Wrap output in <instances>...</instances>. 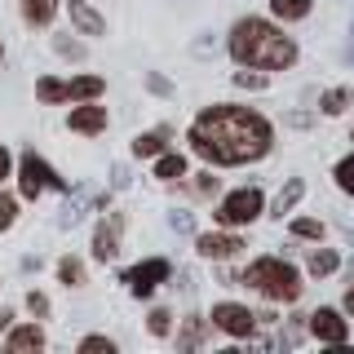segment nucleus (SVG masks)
Returning <instances> with one entry per match:
<instances>
[{
	"instance_id": "1",
	"label": "nucleus",
	"mask_w": 354,
	"mask_h": 354,
	"mask_svg": "<svg viewBox=\"0 0 354 354\" xmlns=\"http://www.w3.org/2000/svg\"><path fill=\"white\" fill-rule=\"evenodd\" d=\"M191 147L208 164H252L270 151V124L243 106H208L191 124Z\"/></svg>"
},
{
	"instance_id": "2",
	"label": "nucleus",
	"mask_w": 354,
	"mask_h": 354,
	"mask_svg": "<svg viewBox=\"0 0 354 354\" xmlns=\"http://www.w3.org/2000/svg\"><path fill=\"white\" fill-rule=\"evenodd\" d=\"M230 53L235 62H248V66H266V71H283V66L297 62V44L283 36L279 27L261 18H243L235 31H230Z\"/></svg>"
},
{
	"instance_id": "3",
	"label": "nucleus",
	"mask_w": 354,
	"mask_h": 354,
	"mask_svg": "<svg viewBox=\"0 0 354 354\" xmlns=\"http://www.w3.org/2000/svg\"><path fill=\"white\" fill-rule=\"evenodd\" d=\"M243 283L257 288V292L270 297V301H297V297H301V274H297L288 261H279V257L252 261L248 270H243Z\"/></svg>"
},
{
	"instance_id": "4",
	"label": "nucleus",
	"mask_w": 354,
	"mask_h": 354,
	"mask_svg": "<svg viewBox=\"0 0 354 354\" xmlns=\"http://www.w3.org/2000/svg\"><path fill=\"white\" fill-rule=\"evenodd\" d=\"M266 208L261 191H252V186H243V191H230L226 199H221L217 208V221L221 226H243V221H257V213Z\"/></svg>"
},
{
	"instance_id": "5",
	"label": "nucleus",
	"mask_w": 354,
	"mask_h": 354,
	"mask_svg": "<svg viewBox=\"0 0 354 354\" xmlns=\"http://www.w3.org/2000/svg\"><path fill=\"white\" fill-rule=\"evenodd\" d=\"M213 324L221 332H230V337H252L257 332V315H252L248 306H235V301H221L213 310Z\"/></svg>"
},
{
	"instance_id": "6",
	"label": "nucleus",
	"mask_w": 354,
	"mask_h": 354,
	"mask_svg": "<svg viewBox=\"0 0 354 354\" xmlns=\"http://www.w3.org/2000/svg\"><path fill=\"white\" fill-rule=\"evenodd\" d=\"M124 279L133 283V292H138V297H151V288H160L164 279H169V261H164V257H151V261L133 266Z\"/></svg>"
},
{
	"instance_id": "7",
	"label": "nucleus",
	"mask_w": 354,
	"mask_h": 354,
	"mask_svg": "<svg viewBox=\"0 0 354 354\" xmlns=\"http://www.w3.org/2000/svg\"><path fill=\"white\" fill-rule=\"evenodd\" d=\"M40 186H62V182L53 177V169L40 160V155H22V195L36 199V195H40Z\"/></svg>"
},
{
	"instance_id": "8",
	"label": "nucleus",
	"mask_w": 354,
	"mask_h": 354,
	"mask_svg": "<svg viewBox=\"0 0 354 354\" xmlns=\"http://www.w3.org/2000/svg\"><path fill=\"white\" fill-rule=\"evenodd\" d=\"M310 332H315L319 341H332V346H346V337H350V332H346V319H341L337 310H328V306L310 315Z\"/></svg>"
},
{
	"instance_id": "9",
	"label": "nucleus",
	"mask_w": 354,
	"mask_h": 354,
	"mask_svg": "<svg viewBox=\"0 0 354 354\" xmlns=\"http://www.w3.org/2000/svg\"><path fill=\"white\" fill-rule=\"evenodd\" d=\"M115 243H120V217H106L102 226H97V235H93V252H97L102 261H111V257L120 252Z\"/></svg>"
},
{
	"instance_id": "10",
	"label": "nucleus",
	"mask_w": 354,
	"mask_h": 354,
	"mask_svg": "<svg viewBox=\"0 0 354 354\" xmlns=\"http://www.w3.org/2000/svg\"><path fill=\"white\" fill-rule=\"evenodd\" d=\"M66 124H71L75 133H102L106 129V111L102 106H75Z\"/></svg>"
},
{
	"instance_id": "11",
	"label": "nucleus",
	"mask_w": 354,
	"mask_h": 354,
	"mask_svg": "<svg viewBox=\"0 0 354 354\" xmlns=\"http://www.w3.org/2000/svg\"><path fill=\"white\" fill-rule=\"evenodd\" d=\"M71 18H75V27H80L84 36H102V31H106L102 14H97L93 5H84V0H71Z\"/></svg>"
},
{
	"instance_id": "12",
	"label": "nucleus",
	"mask_w": 354,
	"mask_h": 354,
	"mask_svg": "<svg viewBox=\"0 0 354 354\" xmlns=\"http://www.w3.org/2000/svg\"><path fill=\"white\" fill-rule=\"evenodd\" d=\"M243 243L235 235H199V252L204 257H235Z\"/></svg>"
},
{
	"instance_id": "13",
	"label": "nucleus",
	"mask_w": 354,
	"mask_h": 354,
	"mask_svg": "<svg viewBox=\"0 0 354 354\" xmlns=\"http://www.w3.org/2000/svg\"><path fill=\"white\" fill-rule=\"evenodd\" d=\"M44 346V332L40 328H14L9 332V350L22 354V350H40Z\"/></svg>"
},
{
	"instance_id": "14",
	"label": "nucleus",
	"mask_w": 354,
	"mask_h": 354,
	"mask_svg": "<svg viewBox=\"0 0 354 354\" xmlns=\"http://www.w3.org/2000/svg\"><path fill=\"white\" fill-rule=\"evenodd\" d=\"M53 9H58V0H22V14H27L31 27H44L53 18Z\"/></svg>"
},
{
	"instance_id": "15",
	"label": "nucleus",
	"mask_w": 354,
	"mask_h": 354,
	"mask_svg": "<svg viewBox=\"0 0 354 354\" xmlns=\"http://www.w3.org/2000/svg\"><path fill=\"white\" fill-rule=\"evenodd\" d=\"M97 93H102V80H97V75H75V80L66 84V97H75V102H80V97L88 102V97H97Z\"/></svg>"
},
{
	"instance_id": "16",
	"label": "nucleus",
	"mask_w": 354,
	"mask_h": 354,
	"mask_svg": "<svg viewBox=\"0 0 354 354\" xmlns=\"http://www.w3.org/2000/svg\"><path fill=\"white\" fill-rule=\"evenodd\" d=\"M270 9H274V18H306L310 14V0H270Z\"/></svg>"
},
{
	"instance_id": "17",
	"label": "nucleus",
	"mask_w": 354,
	"mask_h": 354,
	"mask_svg": "<svg viewBox=\"0 0 354 354\" xmlns=\"http://www.w3.org/2000/svg\"><path fill=\"white\" fill-rule=\"evenodd\" d=\"M182 173H186V160H182V155H160V164H155V177H164V182H177Z\"/></svg>"
},
{
	"instance_id": "18",
	"label": "nucleus",
	"mask_w": 354,
	"mask_h": 354,
	"mask_svg": "<svg viewBox=\"0 0 354 354\" xmlns=\"http://www.w3.org/2000/svg\"><path fill=\"white\" fill-rule=\"evenodd\" d=\"M164 151V133H142L138 142H133V155H142V160H151V155Z\"/></svg>"
},
{
	"instance_id": "19",
	"label": "nucleus",
	"mask_w": 354,
	"mask_h": 354,
	"mask_svg": "<svg viewBox=\"0 0 354 354\" xmlns=\"http://www.w3.org/2000/svg\"><path fill=\"white\" fill-rule=\"evenodd\" d=\"M301 195H306V182H297V177H292V182L279 191V199H274V213H288V208H292Z\"/></svg>"
},
{
	"instance_id": "20",
	"label": "nucleus",
	"mask_w": 354,
	"mask_h": 354,
	"mask_svg": "<svg viewBox=\"0 0 354 354\" xmlns=\"http://www.w3.org/2000/svg\"><path fill=\"white\" fill-rule=\"evenodd\" d=\"M350 88H328V93H324V102H319V106H324L328 111V115H341V111H346L350 106Z\"/></svg>"
},
{
	"instance_id": "21",
	"label": "nucleus",
	"mask_w": 354,
	"mask_h": 354,
	"mask_svg": "<svg viewBox=\"0 0 354 354\" xmlns=\"http://www.w3.org/2000/svg\"><path fill=\"white\" fill-rule=\"evenodd\" d=\"M337 266H341V257H337V252H332V248H319L315 257H310V274H332Z\"/></svg>"
},
{
	"instance_id": "22",
	"label": "nucleus",
	"mask_w": 354,
	"mask_h": 354,
	"mask_svg": "<svg viewBox=\"0 0 354 354\" xmlns=\"http://www.w3.org/2000/svg\"><path fill=\"white\" fill-rule=\"evenodd\" d=\"M292 235H297V239H319V235H324V221L301 217V221H292Z\"/></svg>"
},
{
	"instance_id": "23",
	"label": "nucleus",
	"mask_w": 354,
	"mask_h": 354,
	"mask_svg": "<svg viewBox=\"0 0 354 354\" xmlns=\"http://www.w3.org/2000/svg\"><path fill=\"white\" fill-rule=\"evenodd\" d=\"M337 186H341V191H350V195H354V155H346V160L337 164Z\"/></svg>"
},
{
	"instance_id": "24",
	"label": "nucleus",
	"mask_w": 354,
	"mask_h": 354,
	"mask_svg": "<svg viewBox=\"0 0 354 354\" xmlns=\"http://www.w3.org/2000/svg\"><path fill=\"white\" fill-rule=\"evenodd\" d=\"M36 93L44 97V102H62V97H66V84H58V80H40Z\"/></svg>"
},
{
	"instance_id": "25",
	"label": "nucleus",
	"mask_w": 354,
	"mask_h": 354,
	"mask_svg": "<svg viewBox=\"0 0 354 354\" xmlns=\"http://www.w3.org/2000/svg\"><path fill=\"white\" fill-rule=\"evenodd\" d=\"M58 274H62V283H80V279H84V270H80V261H75V257H66V261L58 266Z\"/></svg>"
},
{
	"instance_id": "26",
	"label": "nucleus",
	"mask_w": 354,
	"mask_h": 354,
	"mask_svg": "<svg viewBox=\"0 0 354 354\" xmlns=\"http://www.w3.org/2000/svg\"><path fill=\"white\" fill-rule=\"evenodd\" d=\"M80 350H93V354H115V341H106V337H84V341H80Z\"/></svg>"
},
{
	"instance_id": "27",
	"label": "nucleus",
	"mask_w": 354,
	"mask_h": 354,
	"mask_svg": "<svg viewBox=\"0 0 354 354\" xmlns=\"http://www.w3.org/2000/svg\"><path fill=\"white\" fill-rule=\"evenodd\" d=\"M169 310H151V319H147V324H151V332H155V337H164V332H169Z\"/></svg>"
},
{
	"instance_id": "28",
	"label": "nucleus",
	"mask_w": 354,
	"mask_h": 354,
	"mask_svg": "<svg viewBox=\"0 0 354 354\" xmlns=\"http://www.w3.org/2000/svg\"><path fill=\"white\" fill-rule=\"evenodd\" d=\"M18 217V204L9 195H0V230H9V221Z\"/></svg>"
},
{
	"instance_id": "29",
	"label": "nucleus",
	"mask_w": 354,
	"mask_h": 354,
	"mask_svg": "<svg viewBox=\"0 0 354 354\" xmlns=\"http://www.w3.org/2000/svg\"><path fill=\"white\" fill-rule=\"evenodd\" d=\"M199 341H204V328H199V324H191V328L182 332V350H195Z\"/></svg>"
},
{
	"instance_id": "30",
	"label": "nucleus",
	"mask_w": 354,
	"mask_h": 354,
	"mask_svg": "<svg viewBox=\"0 0 354 354\" xmlns=\"http://www.w3.org/2000/svg\"><path fill=\"white\" fill-rule=\"evenodd\" d=\"M235 84H243V88H266V75H248V71H239V75H235Z\"/></svg>"
},
{
	"instance_id": "31",
	"label": "nucleus",
	"mask_w": 354,
	"mask_h": 354,
	"mask_svg": "<svg viewBox=\"0 0 354 354\" xmlns=\"http://www.w3.org/2000/svg\"><path fill=\"white\" fill-rule=\"evenodd\" d=\"M27 306H31V315H49V301H44L40 292H31V297H27Z\"/></svg>"
},
{
	"instance_id": "32",
	"label": "nucleus",
	"mask_w": 354,
	"mask_h": 354,
	"mask_svg": "<svg viewBox=\"0 0 354 354\" xmlns=\"http://www.w3.org/2000/svg\"><path fill=\"white\" fill-rule=\"evenodd\" d=\"M195 221H191V213H173V230H191Z\"/></svg>"
},
{
	"instance_id": "33",
	"label": "nucleus",
	"mask_w": 354,
	"mask_h": 354,
	"mask_svg": "<svg viewBox=\"0 0 354 354\" xmlns=\"http://www.w3.org/2000/svg\"><path fill=\"white\" fill-rule=\"evenodd\" d=\"M5 177H9V151L0 147V182H5Z\"/></svg>"
},
{
	"instance_id": "34",
	"label": "nucleus",
	"mask_w": 354,
	"mask_h": 354,
	"mask_svg": "<svg viewBox=\"0 0 354 354\" xmlns=\"http://www.w3.org/2000/svg\"><path fill=\"white\" fill-rule=\"evenodd\" d=\"M346 310H350V315H354V288H350V292H346Z\"/></svg>"
},
{
	"instance_id": "35",
	"label": "nucleus",
	"mask_w": 354,
	"mask_h": 354,
	"mask_svg": "<svg viewBox=\"0 0 354 354\" xmlns=\"http://www.w3.org/2000/svg\"><path fill=\"white\" fill-rule=\"evenodd\" d=\"M9 324V310H0V328H5Z\"/></svg>"
},
{
	"instance_id": "36",
	"label": "nucleus",
	"mask_w": 354,
	"mask_h": 354,
	"mask_svg": "<svg viewBox=\"0 0 354 354\" xmlns=\"http://www.w3.org/2000/svg\"><path fill=\"white\" fill-rule=\"evenodd\" d=\"M350 58H354V27H350Z\"/></svg>"
},
{
	"instance_id": "37",
	"label": "nucleus",
	"mask_w": 354,
	"mask_h": 354,
	"mask_svg": "<svg viewBox=\"0 0 354 354\" xmlns=\"http://www.w3.org/2000/svg\"><path fill=\"white\" fill-rule=\"evenodd\" d=\"M0 53H5V49H0Z\"/></svg>"
}]
</instances>
